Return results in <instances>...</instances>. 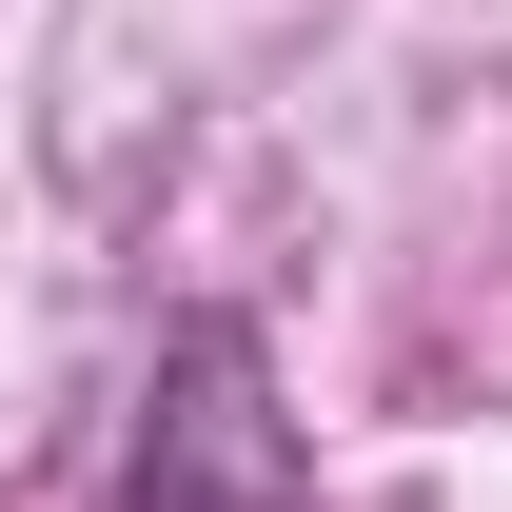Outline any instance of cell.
Instances as JSON below:
<instances>
[{"label": "cell", "instance_id": "cell-1", "mask_svg": "<svg viewBox=\"0 0 512 512\" xmlns=\"http://www.w3.org/2000/svg\"><path fill=\"white\" fill-rule=\"evenodd\" d=\"M119 512H316V453H296V414H276L256 316H178V335H158Z\"/></svg>", "mask_w": 512, "mask_h": 512}]
</instances>
